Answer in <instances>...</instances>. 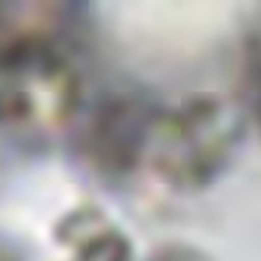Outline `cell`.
Instances as JSON below:
<instances>
[{"label": "cell", "mask_w": 261, "mask_h": 261, "mask_svg": "<svg viewBox=\"0 0 261 261\" xmlns=\"http://www.w3.org/2000/svg\"><path fill=\"white\" fill-rule=\"evenodd\" d=\"M241 135L238 109L218 95H190L175 103L146 98L123 178L195 192L230 164Z\"/></svg>", "instance_id": "obj_1"}, {"label": "cell", "mask_w": 261, "mask_h": 261, "mask_svg": "<svg viewBox=\"0 0 261 261\" xmlns=\"http://www.w3.org/2000/svg\"><path fill=\"white\" fill-rule=\"evenodd\" d=\"M146 261H207L201 253L190 250V247H164L155 255H149Z\"/></svg>", "instance_id": "obj_2"}, {"label": "cell", "mask_w": 261, "mask_h": 261, "mask_svg": "<svg viewBox=\"0 0 261 261\" xmlns=\"http://www.w3.org/2000/svg\"><path fill=\"white\" fill-rule=\"evenodd\" d=\"M250 89H253V107L261 118V46L250 58Z\"/></svg>", "instance_id": "obj_3"}, {"label": "cell", "mask_w": 261, "mask_h": 261, "mask_svg": "<svg viewBox=\"0 0 261 261\" xmlns=\"http://www.w3.org/2000/svg\"><path fill=\"white\" fill-rule=\"evenodd\" d=\"M0 261H3V258H0Z\"/></svg>", "instance_id": "obj_4"}]
</instances>
